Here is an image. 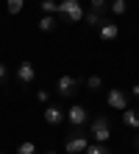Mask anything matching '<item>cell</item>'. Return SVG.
<instances>
[{
    "label": "cell",
    "instance_id": "cell-1",
    "mask_svg": "<svg viewBox=\"0 0 139 154\" xmlns=\"http://www.w3.org/2000/svg\"><path fill=\"white\" fill-rule=\"evenodd\" d=\"M59 14H61V20H67V23H81L83 20V8H81L78 0H61Z\"/></svg>",
    "mask_w": 139,
    "mask_h": 154
},
{
    "label": "cell",
    "instance_id": "cell-2",
    "mask_svg": "<svg viewBox=\"0 0 139 154\" xmlns=\"http://www.w3.org/2000/svg\"><path fill=\"white\" fill-rule=\"evenodd\" d=\"M89 132H92V137H95V143H106V140L111 137V126H109V118H106V115H97L95 121H92Z\"/></svg>",
    "mask_w": 139,
    "mask_h": 154
},
{
    "label": "cell",
    "instance_id": "cell-3",
    "mask_svg": "<svg viewBox=\"0 0 139 154\" xmlns=\"http://www.w3.org/2000/svg\"><path fill=\"white\" fill-rule=\"evenodd\" d=\"M86 149H89V143H86V134L83 132H75V134H70L64 140V151L67 154H83Z\"/></svg>",
    "mask_w": 139,
    "mask_h": 154
},
{
    "label": "cell",
    "instance_id": "cell-4",
    "mask_svg": "<svg viewBox=\"0 0 139 154\" xmlns=\"http://www.w3.org/2000/svg\"><path fill=\"white\" fill-rule=\"evenodd\" d=\"M106 104L111 106V109H123V112H125V109H128V95L123 93V90H117V87H114V90H109Z\"/></svg>",
    "mask_w": 139,
    "mask_h": 154
},
{
    "label": "cell",
    "instance_id": "cell-5",
    "mask_svg": "<svg viewBox=\"0 0 139 154\" xmlns=\"http://www.w3.org/2000/svg\"><path fill=\"white\" fill-rule=\"evenodd\" d=\"M56 90H59V95H64V98L75 95V93H78V79H72V76H61V79H59V84H56Z\"/></svg>",
    "mask_w": 139,
    "mask_h": 154
},
{
    "label": "cell",
    "instance_id": "cell-6",
    "mask_svg": "<svg viewBox=\"0 0 139 154\" xmlns=\"http://www.w3.org/2000/svg\"><path fill=\"white\" fill-rule=\"evenodd\" d=\"M67 121L75 126V129H81V126H86L89 121V112H86V106H72V109H67Z\"/></svg>",
    "mask_w": 139,
    "mask_h": 154
},
{
    "label": "cell",
    "instance_id": "cell-7",
    "mask_svg": "<svg viewBox=\"0 0 139 154\" xmlns=\"http://www.w3.org/2000/svg\"><path fill=\"white\" fill-rule=\"evenodd\" d=\"M64 118H67V115H64V109L59 104H48V106H45V121H48L50 126H59Z\"/></svg>",
    "mask_w": 139,
    "mask_h": 154
},
{
    "label": "cell",
    "instance_id": "cell-8",
    "mask_svg": "<svg viewBox=\"0 0 139 154\" xmlns=\"http://www.w3.org/2000/svg\"><path fill=\"white\" fill-rule=\"evenodd\" d=\"M17 79H20L22 84H31V81L36 79V67L31 65V62H22V65L17 67Z\"/></svg>",
    "mask_w": 139,
    "mask_h": 154
},
{
    "label": "cell",
    "instance_id": "cell-9",
    "mask_svg": "<svg viewBox=\"0 0 139 154\" xmlns=\"http://www.w3.org/2000/svg\"><path fill=\"white\" fill-rule=\"evenodd\" d=\"M117 34H120L117 23H103V25H100V39H103V42H111V39H117Z\"/></svg>",
    "mask_w": 139,
    "mask_h": 154
},
{
    "label": "cell",
    "instance_id": "cell-10",
    "mask_svg": "<svg viewBox=\"0 0 139 154\" xmlns=\"http://www.w3.org/2000/svg\"><path fill=\"white\" fill-rule=\"evenodd\" d=\"M123 123L139 132V112H136V109H125V112H123Z\"/></svg>",
    "mask_w": 139,
    "mask_h": 154
},
{
    "label": "cell",
    "instance_id": "cell-11",
    "mask_svg": "<svg viewBox=\"0 0 139 154\" xmlns=\"http://www.w3.org/2000/svg\"><path fill=\"white\" fill-rule=\"evenodd\" d=\"M83 20H86V25H92V28H100V25L106 23V20H103V14H97V11H89Z\"/></svg>",
    "mask_w": 139,
    "mask_h": 154
},
{
    "label": "cell",
    "instance_id": "cell-12",
    "mask_svg": "<svg viewBox=\"0 0 139 154\" xmlns=\"http://www.w3.org/2000/svg\"><path fill=\"white\" fill-rule=\"evenodd\" d=\"M53 28H56V17H53V14H45L42 20H39V31L48 34V31H53Z\"/></svg>",
    "mask_w": 139,
    "mask_h": 154
},
{
    "label": "cell",
    "instance_id": "cell-13",
    "mask_svg": "<svg viewBox=\"0 0 139 154\" xmlns=\"http://www.w3.org/2000/svg\"><path fill=\"white\" fill-rule=\"evenodd\" d=\"M83 154H114V151H111V149L106 146V143H92V146H89L86 151H83Z\"/></svg>",
    "mask_w": 139,
    "mask_h": 154
},
{
    "label": "cell",
    "instance_id": "cell-14",
    "mask_svg": "<svg viewBox=\"0 0 139 154\" xmlns=\"http://www.w3.org/2000/svg\"><path fill=\"white\" fill-rule=\"evenodd\" d=\"M128 11V3H125V0H111V14H114V17H123Z\"/></svg>",
    "mask_w": 139,
    "mask_h": 154
},
{
    "label": "cell",
    "instance_id": "cell-15",
    "mask_svg": "<svg viewBox=\"0 0 139 154\" xmlns=\"http://www.w3.org/2000/svg\"><path fill=\"white\" fill-rule=\"evenodd\" d=\"M6 11L8 14H20L22 11V0H6Z\"/></svg>",
    "mask_w": 139,
    "mask_h": 154
},
{
    "label": "cell",
    "instance_id": "cell-16",
    "mask_svg": "<svg viewBox=\"0 0 139 154\" xmlns=\"http://www.w3.org/2000/svg\"><path fill=\"white\" fill-rule=\"evenodd\" d=\"M42 11L45 14H59V3L56 0H42Z\"/></svg>",
    "mask_w": 139,
    "mask_h": 154
},
{
    "label": "cell",
    "instance_id": "cell-17",
    "mask_svg": "<svg viewBox=\"0 0 139 154\" xmlns=\"http://www.w3.org/2000/svg\"><path fill=\"white\" fill-rule=\"evenodd\" d=\"M86 87L92 90V93H97V90L103 87V79H100V76H89V79H86Z\"/></svg>",
    "mask_w": 139,
    "mask_h": 154
},
{
    "label": "cell",
    "instance_id": "cell-18",
    "mask_svg": "<svg viewBox=\"0 0 139 154\" xmlns=\"http://www.w3.org/2000/svg\"><path fill=\"white\" fill-rule=\"evenodd\" d=\"M17 154H36V146H33L31 140H28V143H20V146H17Z\"/></svg>",
    "mask_w": 139,
    "mask_h": 154
},
{
    "label": "cell",
    "instance_id": "cell-19",
    "mask_svg": "<svg viewBox=\"0 0 139 154\" xmlns=\"http://www.w3.org/2000/svg\"><path fill=\"white\" fill-rule=\"evenodd\" d=\"M89 3H92V11L103 14V11H106V6H109V0H89Z\"/></svg>",
    "mask_w": 139,
    "mask_h": 154
},
{
    "label": "cell",
    "instance_id": "cell-20",
    "mask_svg": "<svg viewBox=\"0 0 139 154\" xmlns=\"http://www.w3.org/2000/svg\"><path fill=\"white\" fill-rule=\"evenodd\" d=\"M6 76H8V70H6V65H3V62H0V84L6 81Z\"/></svg>",
    "mask_w": 139,
    "mask_h": 154
},
{
    "label": "cell",
    "instance_id": "cell-21",
    "mask_svg": "<svg viewBox=\"0 0 139 154\" xmlns=\"http://www.w3.org/2000/svg\"><path fill=\"white\" fill-rule=\"evenodd\" d=\"M131 95H136V98H139V84H134V87H131Z\"/></svg>",
    "mask_w": 139,
    "mask_h": 154
},
{
    "label": "cell",
    "instance_id": "cell-22",
    "mask_svg": "<svg viewBox=\"0 0 139 154\" xmlns=\"http://www.w3.org/2000/svg\"><path fill=\"white\" fill-rule=\"evenodd\" d=\"M136 149H139V134H136Z\"/></svg>",
    "mask_w": 139,
    "mask_h": 154
},
{
    "label": "cell",
    "instance_id": "cell-23",
    "mask_svg": "<svg viewBox=\"0 0 139 154\" xmlns=\"http://www.w3.org/2000/svg\"><path fill=\"white\" fill-rule=\"evenodd\" d=\"M45 154H56V151H45Z\"/></svg>",
    "mask_w": 139,
    "mask_h": 154
},
{
    "label": "cell",
    "instance_id": "cell-24",
    "mask_svg": "<svg viewBox=\"0 0 139 154\" xmlns=\"http://www.w3.org/2000/svg\"><path fill=\"white\" fill-rule=\"evenodd\" d=\"M0 154H3V151H0Z\"/></svg>",
    "mask_w": 139,
    "mask_h": 154
},
{
    "label": "cell",
    "instance_id": "cell-25",
    "mask_svg": "<svg viewBox=\"0 0 139 154\" xmlns=\"http://www.w3.org/2000/svg\"><path fill=\"white\" fill-rule=\"evenodd\" d=\"M136 154H139V151H136Z\"/></svg>",
    "mask_w": 139,
    "mask_h": 154
}]
</instances>
